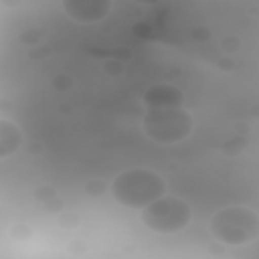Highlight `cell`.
Wrapping results in <instances>:
<instances>
[{
	"label": "cell",
	"mask_w": 259,
	"mask_h": 259,
	"mask_svg": "<svg viewBox=\"0 0 259 259\" xmlns=\"http://www.w3.org/2000/svg\"><path fill=\"white\" fill-rule=\"evenodd\" d=\"M166 188L168 186L164 176L146 166L125 168L119 174H115L113 180L109 182L111 198L123 208H132V210H142L144 206L166 194Z\"/></svg>",
	"instance_id": "obj_1"
},
{
	"label": "cell",
	"mask_w": 259,
	"mask_h": 259,
	"mask_svg": "<svg viewBox=\"0 0 259 259\" xmlns=\"http://www.w3.org/2000/svg\"><path fill=\"white\" fill-rule=\"evenodd\" d=\"M208 231L221 245H251L259 239V212L245 204L221 206L208 219Z\"/></svg>",
	"instance_id": "obj_2"
},
{
	"label": "cell",
	"mask_w": 259,
	"mask_h": 259,
	"mask_svg": "<svg viewBox=\"0 0 259 259\" xmlns=\"http://www.w3.org/2000/svg\"><path fill=\"white\" fill-rule=\"evenodd\" d=\"M194 130V117L182 105L146 109L142 132L148 140L160 146H174L184 142Z\"/></svg>",
	"instance_id": "obj_3"
},
{
	"label": "cell",
	"mask_w": 259,
	"mask_h": 259,
	"mask_svg": "<svg viewBox=\"0 0 259 259\" xmlns=\"http://www.w3.org/2000/svg\"><path fill=\"white\" fill-rule=\"evenodd\" d=\"M192 219V206L174 194H162L140 210L142 225L158 235H172L188 227Z\"/></svg>",
	"instance_id": "obj_4"
},
{
	"label": "cell",
	"mask_w": 259,
	"mask_h": 259,
	"mask_svg": "<svg viewBox=\"0 0 259 259\" xmlns=\"http://www.w3.org/2000/svg\"><path fill=\"white\" fill-rule=\"evenodd\" d=\"M111 0H61L63 12L79 24L101 22L111 12Z\"/></svg>",
	"instance_id": "obj_5"
},
{
	"label": "cell",
	"mask_w": 259,
	"mask_h": 259,
	"mask_svg": "<svg viewBox=\"0 0 259 259\" xmlns=\"http://www.w3.org/2000/svg\"><path fill=\"white\" fill-rule=\"evenodd\" d=\"M144 105L146 109H156V107H176L184 103V93L172 83H154L144 91Z\"/></svg>",
	"instance_id": "obj_6"
},
{
	"label": "cell",
	"mask_w": 259,
	"mask_h": 259,
	"mask_svg": "<svg viewBox=\"0 0 259 259\" xmlns=\"http://www.w3.org/2000/svg\"><path fill=\"white\" fill-rule=\"evenodd\" d=\"M22 142H24V136L20 125L8 117H2L0 119V160L10 158L22 146Z\"/></svg>",
	"instance_id": "obj_7"
},
{
	"label": "cell",
	"mask_w": 259,
	"mask_h": 259,
	"mask_svg": "<svg viewBox=\"0 0 259 259\" xmlns=\"http://www.w3.org/2000/svg\"><path fill=\"white\" fill-rule=\"evenodd\" d=\"M103 73L105 75H109V77H119V75H123V71H125V65H123V61H119V59H107V61H103Z\"/></svg>",
	"instance_id": "obj_8"
},
{
	"label": "cell",
	"mask_w": 259,
	"mask_h": 259,
	"mask_svg": "<svg viewBox=\"0 0 259 259\" xmlns=\"http://www.w3.org/2000/svg\"><path fill=\"white\" fill-rule=\"evenodd\" d=\"M241 47H243V42H241V38H239L237 34H227V36H223V40H221V49H223V53H227V55L237 53Z\"/></svg>",
	"instance_id": "obj_9"
},
{
	"label": "cell",
	"mask_w": 259,
	"mask_h": 259,
	"mask_svg": "<svg viewBox=\"0 0 259 259\" xmlns=\"http://www.w3.org/2000/svg\"><path fill=\"white\" fill-rule=\"evenodd\" d=\"M51 85H53V89H57V91H69L71 87H73V77L71 75H65V73H59V75H55L53 79H51Z\"/></svg>",
	"instance_id": "obj_10"
},
{
	"label": "cell",
	"mask_w": 259,
	"mask_h": 259,
	"mask_svg": "<svg viewBox=\"0 0 259 259\" xmlns=\"http://www.w3.org/2000/svg\"><path fill=\"white\" fill-rule=\"evenodd\" d=\"M45 38V30H40V28H34V30H24L22 34H20V40L24 42V45H28V47H36L40 40Z\"/></svg>",
	"instance_id": "obj_11"
},
{
	"label": "cell",
	"mask_w": 259,
	"mask_h": 259,
	"mask_svg": "<svg viewBox=\"0 0 259 259\" xmlns=\"http://www.w3.org/2000/svg\"><path fill=\"white\" fill-rule=\"evenodd\" d=\"M105 190H109V184H105V182H101V180H97V178H91V180L85 182V192L91 194V196H99V194H103Z\"/></svg>",
	"instance_id": "obj_12"
},
{
	"label": "cell",
	"mask_w": 259,
	"mask_h": 259,
	"mask_svg": "<svg viewBox=\"0 0 259 259\" xmlns=\"http://www.w3.org/2000/svg\"><path fill=\"white\" fill-rule=\"evenodd\" d=\"M59 225H63L65 229H75L79 225V217L73 214V212H65L59 217Z\"/></svg>",
	"instance_id": "obj_13"
},
{
	"label": "cell",
	"mask_w": 259,
	"mask_h": 259,
	"mask_svg": "<svg viewBox=\"0 0 259 259\" xmlns=\"http://www.w3.org/2000/svg\"><path fill=\"white\" fill-rule=\"evenodd\" d=\"M192 38L198 40V42H204V40L210 38V30L204 28V26H196V28H192Z\"/></svg>",
	"instance_id": "obj_14"
},
{
	"label": "cell",
	"mask_w": 259,
	"mask_h": 259,
	"mask_svg": "<svg viewBox=\"0 0 259 259\" xmlns=\"http://www.w3.org/2000/svg\"><path fill=\"white\" fill-rule=\"evenodd\" d=\"M28 152H30V154H38V152H42V144H40V142H32V144L28 146Z\"/></svg>",
	"instance_id": "obj_15"
},
{
	"label": "cell",
	"mask_w": 259,
	"mask_h": 259,
	"mask_svg": "<svg viewBox=\"0 0 259 259\" xmlns=\"http://www.w3.org/2000/svg\"><path fill=\"white\" fill-rule=\"evenodd\" d=\"M22 0H2V4L4 6H8V8H12V6H18Z\"/></svg>",
	"instance_id": "obj_16"
},
{
	"label": "cell",
	"mask_w": 259,
	"mask_h": 259,
	"mask_svg": "<svg viewBox=\"0 0 259 259\" xmlns=\"http://www.w3.org/2000/svg\"><path fill=\"white\" fill-rule=\"evenodd\" d=\"M134 2L144 4V6H152V4H158V2H162V0H134Z\"/></svg>",
	"instance_id": "obj_17"
}]
</instances>
